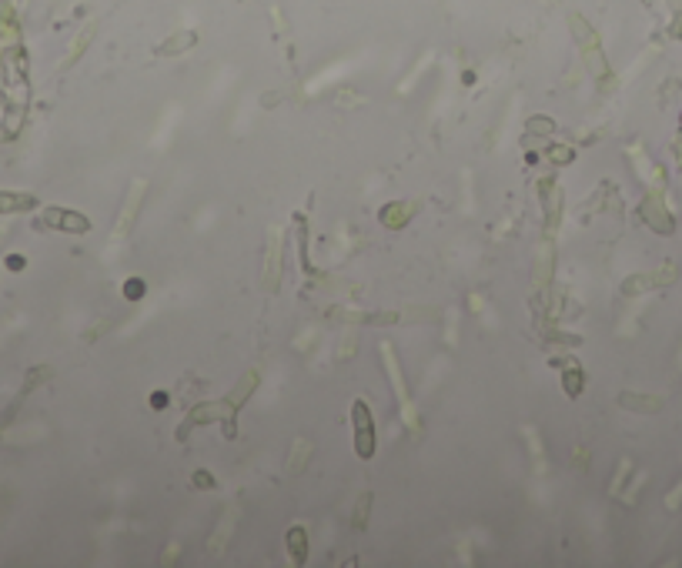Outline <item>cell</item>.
Instances as JSON below:
<instances>
[{"label":"cell","instance_id":"cell-2","mask_svg":"<svg viewBox=\"0 0 682 568\" xmlns=\"http://www.w3.org/2000/svg\"><path fill=\"white\" fill-rule=\"evenodd\" d=\"M37 201H33L31 194H7V191H0V214H14V211H27L33 208Z\"/></svg>","mask_w":682,"mask_h":568},{"label":"cell","instance_id":"cell-1","mask_svg":"<svg viewBox=\"0 0 682 568\" xmlns=\"http://www.w3.org/2000/svg\"><path fill=\"white\" fill-rule=\"evenodd\" d=\"M44 221L51 224V228H64V231H70V234H84V231L90 228L88 218H80V214H74V211H57V208L47 211Z\"/></svg>","mask_w":682,"mask_h":568}]
</instances>
